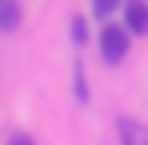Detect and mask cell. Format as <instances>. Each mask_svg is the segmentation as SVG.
<instances>
[{
    "label": "cell",
    "instance_id": "obj_1",
    "mask_svg": "<svg viewBox=\"0 0 148 145\" xmlns=\"http://www.w3.org/2000/svg\"><path fill=\"white\" fill-rule=\"evenodd\" d=\"M98 51H101L105 65H119L127 58V51H130V29L127 26H105L101 40H98Z\"/></svg>",
    "mask_w": 148,
    "mask_h": 145
},
{
    "label": "cell",
    "instance_id": "obj_2",
    "mask_svg": "<svg viewBox=\"0 0 148 145\" xmlns=\"http://www.w3.org/2000/svg\"><path fill=\"white\" fill-rule=\"evenodd\" d=\"M123 26L134 36H148V0H123Z\"/></svg>",
    "mask_w": 148,
    "mask_h": 145
},
{
    "label": "cell",
    "instance_id": "obj_3",
    "mask_svg": "<svg viewBox=\"0 0 148 145\" xmlns=\"http://www.w3.org/2000/svg\"><path fill=\"white\" fill-rule=\"evenodd\" d=\"M116 130H119V142H127V145L148 142V130H145L137 120H127V116H119V120H116Z\"/></svg>",
    "mask_w": 148,
    "mask_h": 145
},
{
    "label": "cell",
    "instance_id": "obj_4",
    "mask_svg": "<svg viewBox=\"0 0 148 145\" xmlns=\"http://www.w3.org/2000/svg\"><path fill=\"white\" fill-rule=\"evenodd\" d=\"M18 4L14 0H0V29H14L18 26Z\"/></svg>",
    "mask_w": 148,
    "mask_h": 145
},
{
    "label": "cell",
    "instance_id": "obj_5",
    "mask_svg": "<svg viewBox=\"0 0 148 145\" xmlns=\"http://www.w3.org/2000/svg\"><path fill=\"white\" fill-rule=\"evenodd\" d=\"M69 33H72V44H76V47H83V44L90 40V36H87V18H83V14H72Z\"/></svg>",
    "mask_w": 148,
    "mask_h": 145
},
{
    "label": "cell",
    "instance_id": "obj_6",
    "mask_svg": "<svg viewBox=\"0 0 148 145\" xmlns=\"http://www.w3.org/2000/svg\"><path fill=\"white\" fill-rule=\"evenodd\" d=\"M72 91H76V102H87V98H90V91H87V72H83L79 62H76V72H72Z\"/></svg>",
    "mask_w": 148,
    "mask_h": 145
},
{
    "label": "cell",
    "instance_id": "obj_7",
    "mask_svg": "<svg viewBox=\"0 0 148 145\" xmlns=\"http://www.w3.org/2000/svg\"><path fill=\"white\" fill-rule=\"evenodd\" d=\"M90 7H94L98 18H108L112 11H119V7H123V0H90Z\"/></svg>",
    "mask_w": 148,
    "mask_h": 145
},
{
    "label": "cell",
    "instance_id": "obj_8",
    "mask_svg": "<svg viewBox=\"0 0 148 145\" xmlns=\"http://www.w3.org/2000/svg\"><path fill=\"white\" fill-rule=\"evenodd\" d=\"M7 142H11V145H29V142H33V138H29V134H22V130H18V134H11V138H7Z\"/></svg>",
    "mask_w": 148,
    "mask_h": 145
}]
</instances>
